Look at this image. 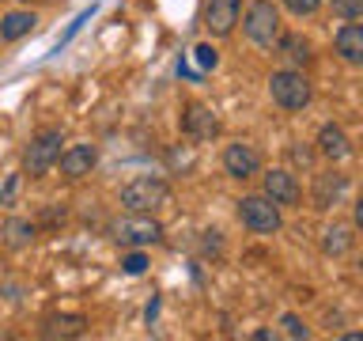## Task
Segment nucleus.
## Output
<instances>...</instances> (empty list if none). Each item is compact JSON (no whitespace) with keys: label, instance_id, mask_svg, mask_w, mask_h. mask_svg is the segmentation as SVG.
<instances>
[{"label":"nucleus","instance_id":"nucleus-12","mask_svg":"<svg viewBox=\"0 0 363 341\" xmlns=\"http://www.w3.org/2000/svg\"><path fill=\"white\" fill-rule=\"evenodd\" d=\"M318 156L322 159H329V163H340V159H345L348 152H352V144H348V133L340 129V125H322V129H318Z\"/></svg>","mask_w":363,"mask_h":341},{"label":"nucleus","instance_id":"nucleus-15","mask_svg":"<svg viewBox=\"0 0 363 341\" xmlns=\"http://www.w3.org/2000/svg\"><path fill=\"white\" fill-rule=\"evenodd\" d=\"M87 330V318L84 315H50L42 323V337H84Z\"/></svg>","mask_w":363,"mask_h":341},{"label":"nucleus","instance_id":"nucleus-20","mask_svg":"<svg viewBox=\"0 0 363 341\" xmlns=\"http://www.w3.org/2000/svg\"><path fill=\"white\" fill-rule=\"evenodd\" d=\"M329 8H333L337 19H359L363 16V0H329Z\"/></svg>","mask_w":363,"mask_h":341},{"label":"nucleus","instance_id":"nucleus-1","mask_svg":"<svg viewBox=\"0 0 363 341\" xmlns=\"http://www.w3.org/2000/svg\"><path fill=\"white\" fill-rule=\"evenodd\" d=\"M110 235H113L118 247L144 250V247L163 243V224L152 220V212H129V216H121V220H113Z\"/></svg>","mask_w":363,"mask_h":341},{"label":"nucleus","instance_id":"nucleus-11","mask_svg":"<svg viewBox=\"0 0 363 341\" xmlns=\"http://www.w3.org/2000/svg\"><path fill=\"white\" fill-rule=\"evenodd\" d=\"M333 45H337V57L345 65H356V68H363V23H345V27L337 31V38H333Z\"/></svg>","mask_w":363,"mask_h":341},{"label":"nucleus","instance_id":"nucleus-26","mask_svg":"<svg viewBox=\"0 0 363 341\" xmlns=\"http://www.w3.org/2000/svg\"><path fill=\"white\" fill-rule=\"evenodd\" d=\"M212 250H216V254L223 250V239H220V232H204V254H212Z\"/></svg>","mask_w":363,"mask_h":341},{"label":"nucleus","instance_id":"nucleus-16","mask_svg":"<svg viewBox=\"0 0 363 341\" xmlns=\"http://www.w3.org/2000/svg\"><path fill=\"white\" fill-rule=\"evenodd\" d=\"M34 23H38V16H34V11H8V16L0 19V42H19V38H27V34L34 31Z\"/></svg>","mask_w":363,"mask_h":341},{"label":"nucleus","instance_id":"nucleus-21","mask_svg":"<svg viewBox=\"0 0 363 341\" xmlns=\"http://www.w3.org/2000/svg\"><path fill=\"white\" fill-rule=\"evenodd\" d=\"M280 326H284V337H311V330H306V323L299 315H284Z\"/></svg>","mask_w":363,"mask_h":341},{"label":"nucleus","instance_id":"nucleus-2","mask_svg":"<svg viewBox=\"0 0 363 341\" xmlns=\"http://www.w3.org/2000/svg\"><path fill=\"white\" fill-rule=\"evenodd\" d=\"M65 133L61 129H42V133H34L30 136V144L23 148V170H27L30 178H42L45 170H50L57 159H61L65 152Z\"/></svg>","mask_w":363,"mask_h":341},{"label":"nucleus","instance_id":"nucleus-25","mask_svg":"<svg viewBox=\"0 0 363 341\" xmlns=\"http://www.w3.org/2000/svg\"><path fill=\"white\" fill-rule=\"evenodd\" d=\"M19 178L23 175H8V182L0 186V205H11V197H16V190H19Z\"/></svg>","mask_w":363,"mask_h":341},{"label":"nucleus","instance_id":"nucleus-22","mask_svg":"<svg viewBox=\"0 0 363 341\" xmlns=\"http://www.w3.org/2000/svg\"><path fill=\"white\" fill-rule=\"evenodd\" d=\"M121 269L129 273V277H140V273L147 269V258H144V250H133V254H125V258H121Z\"/></svg>","mask_w":363,"mask_h":341},{"label":"nucleus","instance_id":"nucleus-13","mask_svg":"<svg viewBox=\"0 0 363 341\" xmlns=\"http://www.w3.org/2000/svg\"><path fill=\"white\" fill-rule=\"evenodd\" d=\"M345 190H348V178H345V175H337V170L314 175V209H333Z\"/></svg>","mask_w":363,"mask_h":341},{"label":"nucleus","instance_id":"nucleus-27","mask_svg":"<svg viewBox=\"0 0 363 341\" xmlns=\"http://www.w3.org/2000/svg\"><path fill=\"white\" fill-rule=\"evenodd\" d=\"M291 159H295V163H311V148H291Z\"/></svg>","mask_w":363,"mask_h":341},{"label":"nucleus","instance_id":"nucleus-10","mask_svg":"<svg viewBox=\"0 0 363 341\" xmlns=\"http://www.w3.org/2000/svg\"><path fill=\"white\" fill-rule=\"evenodd\" d=\"M57 163H61V175L65 178H84L99 163V148L95 144H72V148H65V152H61Z\"/></svg>","mask_w":363,"mask_h":341},{"label":"nucleus","instance_id":"nucleus-19","mask_svg":"<svg viewBox=\"0 0 363 341\" xmlns=\"http://www.w3.org/2000/svg\"><path fill=\"white\" fill-rule=\"evenodd\" d=\"M348 247H352V227H345V224H333V227L322 235V250H325L329 258H340Z\"/></svg>","mask_w":363,"mask_h":341},{"label":"nucleus","instance_id":"nucleus-9","mask_svg":"<svg viewBox=\"0 0 363 341\" xmlns=\"http://www.w3.org/2000/svg\"><path fill=\"white\" fill-rule=\"evenodd\" d=\"M238 11H242V0H208V8H204V31L212 38H227L238 23Z\"/></svg>","mask_w":363,"mask_h":341},{"label":"nucleus","instance_id":"nucleus-28","mask_svg":"<svg viewBox=\"0 0 363 341\" xmlns=\"http://www.w3.org/2000/svg\"><path fill=\"white\" fill-rule=\"evenodd\" d=\"M352 224H356V227H359V232H363V197L356 201V212H352Z\"/></svg>","mask_w":363,"mask_h":341},{"label":"nucleus","instance_id":"nucleus-7","mask_svg":"<svg viewBox=\"0 0 363 341\" xmlns=\"http://www.w3.org/2000/svg\"><path fill=\"white\" fill-rule=\"evenodd\" d=\"M182 133H186L189 141H212V136L220 133V118H216V110L204 107V102H186V107H182Z\"/></svg>","mask_w":363,"mask_h":341},{"label":"nucleus","instance_id":"nucleus-23","mask_svg":"<svg viewBox=\"0 0 363 341\" xmlns=\"http://www.w3.org/2000/svg\"><path fill=\"white\" fill-rule=\"evenodd\" d=\"M193 57H197V65H201V68H216V65H220V53H216V45H212V42H201L197 50H193Z\"/></svg>","mask_w":363,"mask_h":341},{"label":"nucleus","instance_id":"nucleus-3","mask_svg":"<svg viewBox=\"0 0 363 341\" xmlns=\"http://www.w3.org/2000/svg\"><path fill=\"white\" fill-rule=\"evenodd\" d=\"M246 38L257 45V50H272L280 42V8L272 0H254L246 8Z\"/></svg>","mask_w":363,"mask_h":341},{"label":"nucleus","instance_id":"nucleus-6","mask_svg":"<svg viewBox=\"0 0 363 341\" xmlns=\"http://www.w3.org/2000/svg\"><path fill=\"white\" fill-rule=\"evenodd\" d=\"M238 220H242V227H250L254 235H272L280 232V205L265 197V193H250V197L238 201Z\"/></svg>","mask_w":363,"mask_h":341},{"label":"nucleus","instance_id":"nucleus-29","mask_svg":"<svg viewBox=\"0 0 363 341\" xmlns=\"http://www.w3.org/2000/svg\"><path fill=\"white\" fill-rule=\"evenodd\" d=\"M356 269H359V277H363V254H359V266H356Z\"/></svg>","mask_w":363,"mask_h":341},{"label":"nucleus","instance_id":"nucleus-5","mask_svg":"<svg viewBox=\"0 0 363 341\" xmlns=\"http://www.w3.org/2000/svg\"><path fill=\"white\" fill-rule=\"evenodd\" d=\"M167 197H170V186L155 175H140L121 186V205L129 212H155L159 205H167Z\"/></svg>","mask_w":363,"mask_h":341},{"label":"nucleus","instance_id":"nucleus-18","mask_svg":"<svg viewBox=\"0 0 363 341\" xmlns=\"http://www.w3.org/2000/svg\"><path fill=\"white\" fill-rule=\"evenodd\" d=\"M34 235H38V227H34L30 220H19V216H16V220H8V224H4V243H8L11 250L30 247V239H34Z\"/></svg>","mask_w":363,"mask_h":341},{"label":"nucleus","instance_id":"nucleus-8","mask_svg":"<svg viewBox=\"0 0 363 341\" xmlns=\"http://www.w3.org/2000/svg\"><path fill=\"white\" fill-rule=\"evenodd\" d=\"M223 170L231 178H254L261 175V152L254 144H246V141H235V144H227L223 148Z\"/></svg>","mask_w":363,"mask_h":341},{"label":"nucleus","instance_id":"nucleus-17","mask_svg":"<svg viewBox=\"0 0 363 341\" xmlns=\"http://www.w3.org/2000/svg\"><path fill=\"white\" fill-rule=\"evenodd\" d=\"M277 50H280V57H284V61H288L291 68L311 65V42H306L303 34H280Z\"/></svg>","mask_w":363,"mask_h":341},{"label":"nucleus","instance_id":"nucleus-4","mask_svg":"<svg viewBox=\"0 0 363 341\" xmlns=\"http://www.w3.org/2000/svg\"><path fill=\"white\" fill-rule=\"evenodd\" d=\"M269 95L280 110H303L311 102V80L299 68H280L269 76Z\"/></svg>","mask_w":363,"mask_h":341},{"label":"nucleus","instance_id":"nucleus-14","mask_svg":"<svg viewBox=\"0 0 363 341\" xmlns=\"http://www.w3.org/2000/svg\"><path fill=\"white\" fill-rule=\"evenodd\" d=\"M265 197L277 205H299V182L291 170H269L265 175Z\"/></svg>","mask_w":363,"mask_h":341},{"label":"nucleus","instance_id":"nucleus-24","mask_svg":"<svg viewBox=\"0 0 363 341\" xmlns=\"http://www.w3.org/2000/svg\"><path fill=\"white\" fill-rule=\"evenodd\" d=\"M284 8H288L291 16H314V11L322 8V0H284Z\"/></svg>","mask_w":363,"mask_h":341}]
</instances>
